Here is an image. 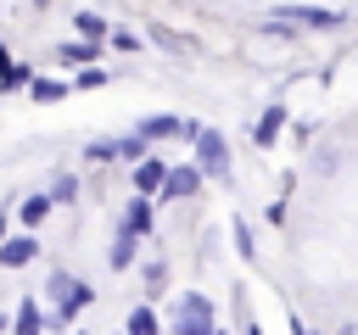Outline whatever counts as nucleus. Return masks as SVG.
Segmentation results:
<instances>
[{
    "label": "nucleus",
    "mask_w": 358,
    "mask_h": 335,
    "mask_svg": "<svg viewBox=\"0 0 358 335\" xmlns=\"http://www.w3.org/2000/svg\"><path fill=\"white\" fill-rule=\"evenodd\" d=\"M213 335H224V329H213Z\"/></svg>",
    "instance_id": "nucleus-31"
},
{
    "label": "nucleus",
    "mask_w": 358,
    "mask_h": 335,
    "mask_svg": "<svg viewBox=\"0 0 358 335\" xmlns=\"http://www.w3.org/2000/svg\"><path fill=\"white\" fill-rule=\"evenodd\" d=\"M123 335H162V318H157V307H129V324H123Z\"/></svg>",
    "instance_id": "nucleus-18"
},
{
    "label": "nucleus",
    "mask_w": 358,
    "mask_h": 335,
    "mask_svg": "<svg viewBox=\"0 0 358 335\" xmlns=\"http://www.w3.org/2000/svg\"><path fill=\"white\" fill-rule=\"evenodd\" d=\"M341 335H358V324H341Z\"/></svg>",
    "instance_id": "nucleus-29"
},
{
    "label": "nucleus",
    "mask_w": 358,
    "mask_h": 335,
    "mask_svg": "<svg viewBox=\"0 0 358 335\" xmlns=\"http://www.w3.org/2000/svg\"><path fill=\"white\" fill-rule=\"evenodd\" d=\"M78 190H84V184H78V173H67V168H56V173H50V184H45L50 207H73V201H78Z\"/></svg>",
    "instance_id": "nucleus-15"
},
{
    "label": "nucleus",
    "mask_w": 358,
    "mask_h": 335,
    "mask_svg": "<svg viewBox=\"0 0 358 335\" xmlns=\"http://www.w3.org/2000/svg\"><path fill=\"white\" fill-rule=\"evenodd\" d=\"M196 173L201 179H229V140H224V128H207V123H196Z\"/></svg>",
    "instance_id": "nucleus-2"
},
{
    "label": "nucleus",
    "mask_w": 358,
    "mask_h": 335,
    "mask_svg": "<svg viewBox=\"0 0 358 335\" xmlns=\"http://www.w3.org/2000/svg\"><path fill=\"white\" fill-rule=\"evenodd\" d=\"M151 45H157V50H168V56H185V50H190L173 28H151Z\"/></svg>",
    "instance_id": "nucleus-23"
},
{
    "label": "nucleus",
    "mask_w": 358,
    "mask_h": 335,
    "mask_svg": "<svg viewBox=\"0 0 358 335\" xmlns=\"http://www.w3.org/2000/svg\"><path fill=\"white\" fill-rule=\"evenodd\" d=\"M246 335H263V329H257V324H246Z\"/></svg>",
    "instance_id": "nucleus-30"
},
{
    "label": "nucleus",
    "mask_w": 358,
    "mask_h": 335,
    "mask_svg": "<svg viewBox=\"0 0 358 335\" xmlns=\"http://www.w3.org/2000/svg\"><path fill=\"white\" fill-rule=\"evenodd\" d=\"M280 128H285V106H268V112L257 117L252 140H257V145H274V140H280Z\"/></svg>",
    "instance_id": "nucleus-17"
},
{
    "label": "nucleus",
    "mask_w": 358,
    "mask_h": 335,
    "mask_svg": "<svg viewBox=\"0 0 358 335\" xmlns=\"http://www.w3.org/2000/svg\"><path fill=\"white\" fill-rule=\"evenodd\" d=\"M112 229H123V234L145 240V234L157 229V201H145V195H129V207H123V218H117Z\"/></svg>",
    "instance_id": "nucleus-5"
},
{
    "label": "nucleus",
    "mask_w": 358,
    "mask_h": 335,
    "mask_svg": "<svg viewBox=\"0 0 358 335\" xmlns=\"http://www.w3.org/2000/svg\"><path fill=\"white\" fill-rule=\"evenodd\" d=\"M106 45H112V50H117V56H134V50H140V45H145V39H140V34H134V28H112V34H106Z\"/></svg>",
    "instance_id": "nucleus-22"
},
{
    "label": "nucleus",
    "mask_w": 358,
    "mask_h": 335,
    "mask_svg": "<svg viewBox=\"0 0 358 335\" xmlns=\"http://www.w3.org/2000/svg\"><path fill=\"white\" fill-rule=\"evenodd\" d=\"M84 162H95V168H106V162H117V151H112V140H90V145H84Z\"/></svg>",
    "instance_id": "nucleus-25"
},
{
    "label": "nucleus",
    "mask_w": 358,
    "mask_h": 335,
    "mask_svg": "<svg viewBox=\"0 0 358 335\" xmlns=\"http://www.w3.org/2000/svg\"><path fill=\"white\" fill-rule=\"evenodd\" d=\"M112 151H117V162H145V156H151V145H145V140H134V134H117V140H112Z\"/></svg>",
    "instance_id": "nucleus-20"
},
{
    "label": "nucleus",
    "mask_w": 358,
    "mask_h": 335,
    "mask_svg": "<svg viewBox=\"0 0 358 335\" xmlns=\"http://www.w3.org/2000/svg\"><path fill=\"white\" fill-rule=\"evenodd\" d=\"M11 234V207H0V240Z\"/></svg>",
    "instance_id": "nucleus-27"
},
{
    "label": "nucleus",
    "mask_w": 358,
    "mask_h": 335,
    "mask_svg": "<svg viewBox=\"0 0 358 335\" xmlns=\"http://www.w3.org/2000/svg\"><path fill=\"white\" fill-rule=\"evenodd\" d=\"M134 140H196V123H185V117H173V112H151V117H140L134 123Z\"/></svg>",
    "instance_id": "nucleus-4"
},
{
    "label": "nucleus",
    "mask_w": 358,
    "mask_h": 335,
    "mask_svg": "<svg viewBox=\"0 0 358 335\" xmlns=\"http://www.w3.org/2000/svg\"><path fill=\"white\" fill-rule=\"evenodd\" d=\"M235 251H241V257H252V251H257V246H252V229H246V223H235Z\"/></svg>",
    "instance_id": "nucleus-26"
},
{
    "label": "nucleus",
    "mask_w": 358,
    "mask_h": 335,
    "mask_svg": "<svg viewBox=\"0 0 358 335\" xmlns=\"http://www.w3.org/2000/svg\"><path fill=\"white\" fill-rule=\"evenodd\" d=\"M67 84H73V89H101V84H112V78H106V67H84V73H73Z\"/></svg>",
    "instance_id": "nucleus-24"
},
{
    "label": "nucleus",
    "mask_w": 358,
    "mask_h": 335,
    "mask_svg": "<svg viewBox=\"0 0 358 335\" xmlns=\"http://www.w3.org/2000/svg\"><path fill=\"white\" fill-rule=\"evenodd\" d=\"M201 190V173L190 168V162H179V168H168V179H162V190H157V201H190Z\"/></svg>",
    "instance_id": "nucleus-7"
},
{
    "label": "nucleus",
    "mask_w": 358,
    "mask_h": 335,
    "mask_svg": "<svg viewBox=\"0 0 358 335\" xmlns=\"http://www.w3.org/2000/svg\"><path fill=\"white\" fill-rule=\"evenodd\" d=\"M50 212H56V207H50V195H45V190H34V195H22V201L11 207V223H22V234H34Z\"/></svg>",
    "instance_id": "nucleus-9"
},
{
    "label": "nucleus",
    "mask_w": 358,
    "mask_h": 335,
    "mask_svg": "<svg viewBox=\"0 0 358 335\" xmlns=\"http://www.w3.org/2000/svg\"><path fill=\"white\" fill-rule=\"evenodd\" d=\"M134 257H140V240L123 234V229H112V240H106V268L123 274V268H134Z\"/></svg>",
    "instance_id": "nucleus-14"
},
{
    "label": "nucleus",
    "mask_w": 358,
    "mask_h": 335,
    "mask_svg": "<svg viewBox=\"0 0 358 335\" xmlns=\"http://www.w3.org/2000/svg\"><path fill=\"white\" fill-rule=\"evenodd\" d=\"M22 95H28L34 106H56V100H67V95H73V84H67L62 73H34V84H28Z\"/></svg>",
    "instance_id": "nucleus-8"
},
{
    "label": "nucleus",
    "mask_w": 358,
    "mask_h": 335,
    "mask_svg": "<svg viewBox=\"0 0 358 335\" xmlns=\"http://www.w3.org/2000/svg\"><path fill=\"white\" fill-rule=\"evenodd\" d=\"M134 195H145V201H157V190H162V179H168V162L162 156H145V162H134Z\"/></svg>",
    "instance_id": "nucleus-11"
},
{
    "label": "nucleus",
    "mask_w": 358,
    "mask_h": 335,
    "mask_svg": "<svg viewBox=\"0 0 358 335\" xmlns=\"http://www.w3.org/2000/svg\"><path fill=\"white\" fill-rule=\"evenodd\" d=\"M168 329H173V335H213V329H218V324H213V302H207L201 290H185V296H173Z\"/></svg>",
    "instance_id": "nucleus-3"
},
{
    "label": "nucleus",
    "mask_w": 358,
    "mask_h": 335,
    "mask_svg": "<svg viewBox=\"0 0 358 335\" xmlns=\"http://www.w3.org/2000/svg\"><path fill=\"white\" fill-rule=\"evenodd\" d=\"M39 262V234H6L0 240V268H28Z\"/></svg>",
    "instance_id": "nucleus-10"
},
{
    "label": "nucleus",
    "mask_w": 358,
    "mask_h": 335,
    "mask_svg": "<svg viewBox=\"0 0 358 335\" xmlns=\"http://www.w3.org/2000/svg\"><path fill=\"white\" fill-rule=\"evenodd\" d=\"M73 28H78V39H84V45H101V50H106V34H112V22H106L101 11L78 6V11H73Z\"/></svg>",
    "instance_id": "nucleus-13"
},
{
    "label": "nucleus",
    "mask_w": 358,
    "mask_h": 335,
    "mask_svg": "<svg viewBox=\"0 0 358 335\" xmlns=\"http://www.w3.org/2000/svg\"><path fill=\"white\" fill-rule=\"evenodd\" d=\"M11 335H45V307L39 302H17L11 307Z\"/></svg>",
    "instance_id": "nucleus-16"
},
{
    "label": "nucleus",
    "mask_w": 358,
    "mask_h": 335,
    "mask_svg": "<svg viewBox=\"0 0 358 335\" xmlns=\"http://www.w3.org/2000/svg\"><path fill=\"white\" fill-rule=\"evenodd\" d=\"M140 285H145V290L157 296V290L168 285V262H162V257H151V262H140Z\"/></svg>",
    "instance_id": "nucleus-21"
},
{
    "label": "nucleus",
    "mask_w": 358,
    "mask_h": 335,
    "mask_svg": "<svg viewBox=\"0 0 358 335\" xmlns=\"http://www.w3.org/2000/svg\"><path fill=\"white\" fill-rule=\"evenodd\" d=\"M56 67H73V73H84V67H101V45H84V39H56Z\"/></svg>",
    "instance_id": "nucleus-6"
},
{
    "label": "nucleus",
    "mask_w": 358,
    "mask_h": 335,
    "mask_svg": "<svg viewBox=\"0 0 358 335\" xmlns=\"http://www.w3.org/2000/svg\"><path fill=\"white\" fill-rule=\"evenodd\" d=\"M6 329H11V313H0V335H6Z\"/></svg>",
    "instance_id": "nucleus-28"
},
{
    "label": "nucleus",
    "mask_w": 358,
    "mask_h": 335,
    "mask_svg": "<svg viewBox=\"0 0 358 335\" xmlns=\"http://www.w3.org/2000/svg\"><path fill=\"white\" fill-rule=\"evenodd\" d=\"M291 22H308V28H336L341 22V11H319V6H296V11H285Z\"/></svg>",
    "instance_id": "nucleus-19"
},
{
    "label": "nucleus",
    "mask_w": 358,
    "mask_h": 335,
    "mask_svg": "<svg viewBox=\"0 0 358 335\" xmlns=\"http://www.w3.org/2000/svg\"><path fill=\"white\" fill-rule=\"evenodd\" d=\"M45 302H50V313H45V329H67L90 302H95V290L78 279V274H67V268H50L45 274Z\"/></svg>",
    "instance_id": "nucleus-1"
},
{
    "label": "nucleus",
    "mask_w": 358,
    "mask_h": 335,
    "mask_svg": "<svg viewBox=\"0 0 358 335\" xmlns=\"http://www.w3.org/2000/svg\"><path fill=\"white\" fill-rule=\"evenodd\" d=\"M28 84H34V67H28V61H17V56H11V45L0 39V89H6V95H17V89H28Z\"/></svg>",
    "instance_id": "nucleus-12"
}]
</instances>
